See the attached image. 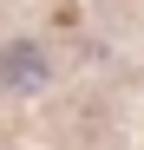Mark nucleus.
I'll use <instances>...</instances> for the list:
<instances>
[{
	"label": "nucleus",
	"instance_id": "1",
	"mask_svg": "<svg viewBox=\"0 0 144 150\" xmlns=\"http://www.w3.org/2000/svg\"><path fill=\"white\" fill-rule=\"evenodd\" d=\"M39 72H46V65H39V52H33V46H13V52L0 59V79H7V85H33Z\"/></svg>",
	"mask_w": 144,
	"mask_h": 150
}]
</instances>
